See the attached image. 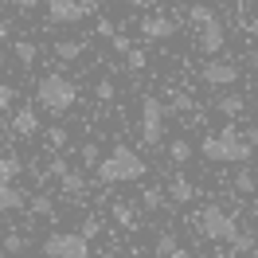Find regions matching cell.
<instances>
[{
	"label": "cell",
	"instance_id": "ba28073f",
	"mask_svg": "<svg viewBox=\"0 0 258 258\" xmlns=\"http://www.w3.org/2000/svg\"><path fill=\"white\" fill-rule=\"evenodd\" d=\"M196 47L204 51V55H219V51L227 47V28H223V20H219V16L204 20V24L196 28Z\"/></svg>",
	"mask_w": 258,
	"mask_h": 258
},
{
	"label": "cell",
	"instance_id": "2e32d148",
	"mask_svg": "<svg viewBox=\"0 0 258 258\" xmlns=\"http://www.w3.org/2000/svg\"><path fill=\"white\" fill-rule=\"evenodd\" d=\"M55 59H59V63H79L82 59V43L79 39H59V43H55Z\"/></svg>",
	"mask_w": 258,
	"mask_h": 258
},
{
	"label": "cell",
	"instance_id": "4316f807",
	"mask_svg": "<svg viewBox=\"0 0 258 258\" xmlns=\"http://www.w3.org/2000/svg\"><path fill=\"white\" fill-rule=\"evenodd\" d=\"M235 188H239L242 196L258 192V180H254V172H246V168H239V172H235Z\"/></svg>",
	"mask_w": 258,
	"mask_h": 258
},
{
	"label": "cell",
	"instance_id": "7402d4cb",
	"mask_svg": "<svg viewBox=\"0 0 258 258\" xmlns=\"http://www.w3.org/2000/svg\"><path fill=\"white\" fill-rule=\"evenodd\" d=\"M176 250H180L176 235H172V231H161V235H157V246H153V254H157V258H172Z\"/></svg>",
	"mask_w": 258,
	"mask_h": 258
},
{
	"label": "cell",
	"instance_id": "e575fe53",
	"mask_svg": "<svg viewBox=\"0 0 258 258\" xmlns=\"http://www.w3.org/2000/svg\"><path fill=\"white\" fill-rule=\"evenodd\" d=\"M28 208H32V215H51V200H47V196H32Z\"/></svg>",
	"mask_w": 258,
	"mask_h": 258
},
{
	"label": "cell",
	"instance_id": "d6986e66",
	"mask_svg": "<svg viewBox=\"0 0 258 258\" xmlns=\"http://www.w3.org/2000/svg\"><path fill=\"white\" fill-rule=\"evenodd\" d=\"M110 215H113V219H117L121 227H125V231H133V227H137V211L129 208L125 200H117V204H110Z\"/></svg>",
	"mask_w": 258,
	"mask_h": 258
},
{
	"label": "cell",
	"instance_id": "1f68e13d",
	"mask_svg": "<svg viewBox=\"0 0 258 258\" xmlns=\"http://www.w3.org/2000/svg\"><path fill=\"white\" fill-rule=\"evenodd\" d=\"M67 141H71V133H67L63 125H51L47 129V145L51 149H67Z\"/></svg>",
	"mask_w": 258,
	"mask_h": 258
},
{
	"label": "cell",
	"instance_id": "9a60e30c",
	"mask_svg": "<svg viewBox=\"0 0 258 258\" xmlns=\"http://www.w3.org/2000/svg\"><path fill=\"white\" fill-rule=\"evenodd\" d=\"M227 250H231V254H250V250H258V239L250 231H235V235L227 239Z\"/></svg>",
	"mask_w": 258,
	"mask_h": 258
},
{
	"label": "cell",
	"instance_id": "7bdbcfd3",
	"mask_svg": "<svg viewBox=\"0 0 258 258\" xmlns=\"http://www.w3.org/2000/svg\"><path fill=\"white\" fill-rule=\"evenodd\" d=\"M242 28H246V32H254V35H258V20H246Z\"/></svg>",
	"mask_w": 258,
	"mask_h": 258
},
{
	"label": "cell",
	"instance_id": "f1b7e54d",
	"mask_svg": "<svg viewBox=\"0 0 258 258\" xmlns=\"http://www.w3.org/2000/svg\"><path fill=\"white\" fill-rule=\"evenodd\" d=\"M98 231H102V219H98V215H86V219H82V227H79V235H82L86 242L98 239Z\"/></svg>",
	"mask_w": 258,
	"mask_h": 258
},
{
	"label": "cell",
	"instance_id": "484cf974",
	"mask_svg": "<svg viewBox=\"0 0 258 258\" xmlns=\"http://www.w3.org/2000/svg\"><path fill=\"white\" fill-rule=\"evenodd\" d=\"M24 250H28V239L20 231H8L4 235V254H24Z\"/></svg>",
	"mask_w": 258,
	"mask_h": 258
},
{
	"label": "cell",
	"instance_id": "cb8c5ba5",
	"mask_svg": "<svg viewBox=\"0 0 258 258\" xmlns=\"http://www.w3.org/2000/svg\"><path fill=\"white\" fill-rule=\"evenodd\" d=\"M141 208L145 211H161V208H168V196H164L161 188H141Z\"/></svg>",
	"mask_w": 258,
	"mask_h": 258
},
{
	"label": "cell",
	"instance_id": "60d3db41",
	"mask_svg": "<svg viewBox=\"0 0 258 258\" xmlns=\"http://www.w3.org/2000/svg\"><path fill=\"white\" fill-rule=\"evenodd\" d=\"M8 32H12V24H8V20H0V39H4Z\"/></svg>",
	"mask_w": 258,
	"mask_h": 258
},
{
	"label": "cell",
	"instance_id": "3957f363",
	"mask_svg": "<svg viewBox=\"0 0 258 258\" xmlns=\"http://www.w3.org/2000/svg\"><path fill=\"white\" fill-rule=\"evenodd\" d=\"M35 102H39L47 113L63 117V113L75 110V102H79V86L67 79V75H43V79L35 82Z\"/></svg>",
	"mask_w": 258,
	"mask_h": 258
},
{
	"label": "cell",
	"instance_id": "8d00e7d4",
	"mask_svg": "<svg viewBox=\"0 0 258 258\" xmlns=\"http://www.w3.org/2000/svg\"><path fill=\"white\" fill-rule=\"evenodd\" d=\"M98 35H106V39H113L117 32H113V24H110V20H102V24H98Z\"/></svg>",
	"mask_w": 258,
	"mask_h": 258
},
{
	"label": "cell",
	"instance_id": "d590c367",
	"mask_svg": "<svg viewBox=\"0 0 258 258\" xmlns=\"http://www.w3.org/2000/svg\"><path fill=\"white\" fill-rule=\"evenodd\" d=\"M129 47H133V43H129L125 35H113V51H117V55H125Z\"/></svg>",
	"mask_w": 258,
	"mask_h": 258
},
{
	"label": "cell",
	"instance_id": "83f0119b",
	"mask_svg": "<svg viewBox=\"0 0 258 258\" xmlns=\"http://www.w3.org/2000/svg\"><path fill=\"white\" fill-rule=\"evenodd\" d=\"M67 168H71V164H67L63 157H51V161L43 164V176H47V180H63V176H67Z\"/></svg>",
	"mask_w": 258,
	"mask_h": 258
},
{
	"label": "cell",
	"instance_id": "277c9868",
	"mask_svg": "<svg viewBox=\"0 0 258 258\" xmlns=\"http://www.w3.org/2000/svg\"><path fill=\"white\" fill-rule=\"evenodd\" d=\"M164 102L157 94H145L141 98V117H137V125H141V145L145 149H161L164 145Z\"/></svg>",
	"mask_w": 258,
	"mask_h": 258
},
{
	"label": "cell",
	"instance_id": "9c48e42d",
	"mask_svg": "<svg viewBox=\"0 0 258 258\" xmlns=\"http://www.w3.org/2000/svg\"><path fill=\"white\" fill-rule=\"evenodd\" d=\"M47 20L51 24H82L86 12L79 0H47Z\"/></svg>",
	"mask_w": 258,
	"mask_h": 258
},
{
	"label": "cell",
	"instance_id": "5bb4252c",
	"mask_svg": "<svg viewBox=\"0 0 258 258\" xmlns=\"http://www.w3.org/2000/svg\"><path fill=\"white\" fill-rule=\"evenodd\" d=\"M215 110L223 113L227 121H235V117H239V113L246 110V98H242V94H223L219 102H215Z\"/></svg>",
	"mask_w": 258,
	"mask_h": 258
},
{
	"label": "cell",
	"instance_id": "4dcf8cb0",
	"mask_svg": "<svg viewBox=\"0 0 258 258\" xmlns=\"http://www.w3.org/2000/svg\"><path fill=\"white\" fill-rule=\"evenodd\" d=\"M98 161H102L98 141H86V145H82V164H86V168H98Z\"/></svg>",
	"mask_w": 258,
	"mask_h": 258
},
{
	"label": "cell",
	"instance_id": "ac0fdd59",
	"mask_svg": "<svg viewBox=\"0 0 258 258\" xmlns=\"http://www.w3.org/2000/svg\"><path fill=\"white\" fill-rule=\"evenodd\" d=\"M164 110L168 113H188V110H196V102L184 90H168V98H164Z\"/></svg>",
	"mask_w": 258,
	"mask_h": 258
},
{
	"label": "cell",
	"instance_id": "4fadbf2b",
	"mask_svg": "<svg viewBox=\"0 0 258 258\" xmlns=\"http://www.w3.org/2000/svg\"><path fill=\"white\" fill-rule=\"evenodd\" d=\"M20 208H28V196L16 184H0V211H20Z\"/></svg>",
	"mask_w": 258,
	"mask_h": 258
},
{
	"label": "cell",
	"instance_id": "52a82bcc",
	"mask_svg": "<svg viewBox=\"0 0 258 258\" xmlns=\"http://www.w3.org/2000/svg\"><path fill=\"white\" fill-rule=\"evenodd\" d=\"M200 82L215 86V90H227V86L239 82V63H231V59H208L200 67Z\"/></svg>",
	"mask_w": 258,
	"mask_h": 258
},
{
	"label": "cell",
	"instance_id": "74e56055",
	"mask_svg": "<svg viewBox=\"0 0 258 258\" xmlns=\"http://www.w3.org/2000/svg\"><path fill=\"white\" fill-rule=\"evenodd\" d=\"M79 4H82V12H86V16H94V12H98V4H102V0H79Z\"/></svg>",
	"mask_w": 258,
	"mask_h": 258
},
{
	"label": "cell",
	"instance_id": "ffe728a7",
	"mask_svg": "<svg viewBox=\"0 0 258 258\" xmlns=\"http://www.w3.org/2000/svg\"><path fill=\"white\" fill-rule=\"evenodd\" d=\"M24 172L20 157H0V184H16V176Z\"/></svg>",
	"mask_w": 258,
	"mask_h": 258
},
{
	"label": "cell",
	"instance_id": "d6a6232c",
	"mask_svg": "<svg viewBox=\"0 0 258 258\" xmlns=\"http://www.w3.org/2000/svg\"><path fill=\"white\" fill-rule=\"evenodd\" d=\"M94 94H98V102H113V94H117V86H113V79H102L94 86Z\"/></svg>",
	"mask_w": 258,
	"mask_h": 258
},
{
	"label": "cell",
	"instance_id": "7c38bea8",
	"mask_svg": "<svg viewBox=\"0 0 258 258\" xmlns=\"http://www.w3.org/2000/svg\"><path fill=\"white\" fill-rule=\"evenodd\" d=\"M12 133H20V137H35V133H39V110L20 106V110L12 113Z\"/></svg>",
	"mask_w": 258,
	"mask_h": 258
},
{
	"label": "cell",
	"instance_id": "5b68a950",
	"mask_svg": "<svg viewBox=\"0 0 258 258\" xmlns=\"http://www.w3.org/2000/svg\"><path fill=\"white\" fill-rule=\"evenodd\" d=\"M196 231H200V239H208V242H227L239 231V219L227 215V208H219V204H208L196 215Z\"/></svg>",
	"mask_w": 258,
	"mask_h": 258
},
{
	"label": "cell",
	"instance_id": "ee69618b",
	"mask_svg": "<svg viewBox=\"0 0 258 258\" xmlns=\"http://www.w3.org/2000/svg\"><path fill=\"white\" fill-rule=\"evenodd\" d=\"M172 258H192V254H188V250H176V254H172Z\"/></svg>",
	"mask_w": 258,
	"mask_h": 258
},
{
	"label": "cell",
	"instance_id": "44dd1931",
	"mask_svg": "<svg viewBox=\"0 0 258 258\" xmlns=\"http://www.w3.org/2000/svg\"><path fill=\"white\" fill-rule=\"evenodd\" d=\"M192 153H196V149H192V141L176 137V141L168 145V161H172V164H188V161H192Z\"/></svg>",
	"mask_w": 258,
	"mask_h": 258
},
{
	"label": "cell",
	"instance_id": "603a6c76",
	"mask_svg": "<svg viewBox=\"0 0 258 258\" xmlns=\"http://www.w3.org/2000/svg\"><path fill=\"white\" fill-rule=\"evenodd\" d=\"M145 67H149V51L145 47H129L125 51V71L129 75H141Z\"/></svg>",
	"mask_w": 258,
	"mask_h": 258
},
{
	"label": "cell",
	"instance_id": "f35d334b",
	"mask_svg": "<svg viewBox=\"0 0 258 258\" xmlns=\"http://www.w3.org/2000/svg\"><path fill=\"white\" fill-rule=\"evenodd\" d=\"M20 12H32V8H39V0H16Z\"/></svg>",
	"mask_w": 258,
	"mask_h": 258
},
{
	"label": "cell",
	"instance_id": "f546056e",
	"mask_svg": "<svg viewBox=\"0 0 258 258\" xmlns=\"http://www.w3.org/2000/svg\"><path fill=\"white\" fill-rule=\"evenodd\" d=\"M211 16H215V8H208V4H192V8H188L192 28H200V24H204V20H211Z\"/></svg>",
	"mask_w": 258,
	"mask_h": 258
},
{
	"label": "cell",
	"instance_id": "30bf717a",
	"mask_svg": "<svg viewBox=\"0 0 258 258\" xmlns=\"http://www.w3.org/2000/svg\"><path fill=\"white\" fill-rule=\"evenodd\" d=\"M141 35H145V39H172V35H176V20L164 16V12L141 16Z\"/></svg>",
	"mask_w": 258,
	"mask_h": 258
},
{
	"label": "cell",
	"instance_id": "b9f144b4",
	"mask_svg": "<svg viewBox=\"0 0 258 258\" xmlns=\"http://www.w3.org/2000/svg\"><path fill=\"white\" fill-rule=\"evenodd\" d=\"M121 4H129V8H145L149 0H121Z\"/></svg>",
	"mask_w": 258,
	"mask_h": 258
},
{
	"label": "cell",
	"instance_id": "7a4b0ae2",
	"mask_svg": "<svg viewBox=\"0 0 258 258\" xmlns=\"http://www.w3.org/2000/svg\"><path fill=\"white\" fill-rule=\"evenodd\" d=\"M200 153H204L208 161H215V164H246L250 157H254V145H250L246 133H239L235 125H223L219 133L204 137Z\"/></svg>",
	"mask_w": 258,
	"mask_h": 258
},
{
	"label": "cell",
	"instance_id": "d4e9b609",
	"mask_svg": "<svg viewBox=\"0 0 258 258\" xmlns=\"http://www.w3.org/2000/svg\"><path fill=\"white\" fill-rule=\"evenodd\" d=\"M59 184H63V196H82L86 192V176L75 172V168H67V176L59 180Z\"/></svg>",
	"mask_w": 258,
	"mask_h": 258
},
{
	"label": "cell",
	"instance_id": "8fae6325",
	"mask_svg": "<svg viewBox=\"0 0 258 258\" xmlns=\"http://www.w3.org/2000/svg\"><path fill=\"white\" fill-rule=\"evenodd\" d=\"M168 208H184V204H192L196 200V184L188 176H184V172H176V176L168 180Z\"/></svg>",
	"mask_w": 258,
	"mask_h": 258
},
{
	"label": "cell",
	"instance_id": "e0dca14e",
	"mask_svg": "<svg viewBox=\"0 0 258 258\" xmlns=\"http://www.w3.org/2000/svg\"><path fill=\"white\" fill-rule=\"evenodd\" d=\"M35 55H39V51H35L32 39H16V43H12V59H16L20 67H35Z\"/></svg>",
	"mask_w": 258,
	"mask_h": 258
},
{
	"label": "cell",
	"instance_id": "836d02e7",
	"mask_svg": "<svg viewBox=\"0 0 258 258\" xmlns=\"http://www.w3.org/2000/svg\"><path fill=\"white\" fill-rule=\"evenodd\" d=\"M8 106H16V86L12 82H0V110H8Z\"/></svg>",
	"mask_w": 258,
	"mask_h": 258
},
{
	"label": "cell",
	"instance_id": "8992f818",
	"mask_svg": "<svg viewBox=\"0 0 258 258\" xmlns=\"http://www.w3.org/2000/svg\"><path fill=\"white\" fill-rule=\"evenodd\" d=\"M43 254L47 258H90V242L79 231H55L43 239Z\"/></svg>",
	"mask_w": 258,
	"mask_h": 258
},
{
	"label": "cell",
	"instance_id": "6da1fadb",
	"mask_svg": "<svg viewBox=\"0 0 258 258\" xmlns=\"http://www.w3.org/2000/svg\"><path fill=\"white\" fill-rule=\"evenodd\" d=\"M94 172H98L102 184H133V180H141L149 172V164H145V157H141L133 145L121 141V145H113L110 153L98 161Z\"/></svg>",
	"mask_w": 258,
	"mask_h": 258
},
{
	"label": "cell",
	"instance_id": "ab89813d",
	"mask_svg": "<svg viewBox=\"0 0 258 258\" xmlns=\"http://www.w3.org/2000/svg\"><path fill=\"white\" fill-rule=\"evenodd\" d=\"M246 141H250V145L258 149V121H254V125H250V133H246Z\"/></svg>",
	"mask_w": 258,
	"mask_h": 258
}]
</instances>
